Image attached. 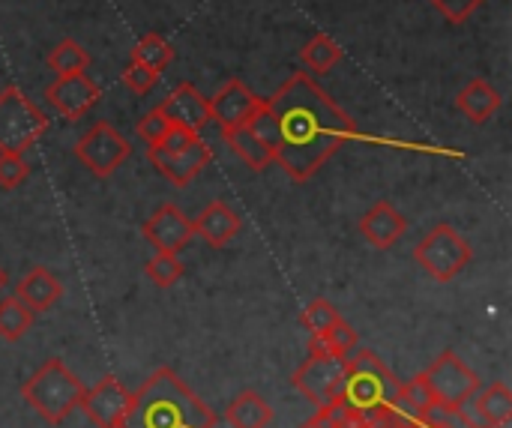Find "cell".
Segmentation results:
<instances>
[{
	"mask_svg": "<svg viewBox=\"0 0 512 428\" xmlns=\"http://www.w3.org/2000/svg\"><path fill=\"white\" fill-rule=\"evenodd\" d=\"M249 123L273 147V162L297 183L312 180L357 135L354 117L309 72H294L270 99H261Z\"/></svg>",
	"mask_w": 512,
	"mask_h": 428,
	"instance_id": "obj_1",
	"label": "cell"
},
{
	"mask_svg": "<svg viewBox=\"0 0 512 428\" xmlns=\"http://www.w3.org/2000/svg\"><path fill=\"white\" fill-rule=\"evenodd\" d=\"M120 428H216V417L174 369L162 366L129 396Z\"/></svg>",
	"mask_w": 512,
	"mask_h": 428,
	"instance_id": "obj_2",
	"label": "cell"
},
{
	"mask_svg": "<svg viewBox=\"0 0 512 428\" xmlns=\"http://www.w3.org/2000/svg\"><path fill=\"white\" fill-rule=\"evenodd\" d=\"M396 390H399V378L387 369V363L369 348H357L354 357H345V372L333 402L369 414L372 408L393 402Z\"/></svg>",
	"mask_w": 512,
	"mask_h": 428,
	"instance_id": "obj_3",
	"label": "cell"
},
{
	"mask_svg": "<svg viewBox=\"0 0 512 428\" xmlns=\"http://www.w3.org/2000/svg\"><path fill=\"white\" fill-rule=\"evenodd\" d=\"M84 384L69 372V366L57 357L45 360L33 378L21 387V399L48 423V426H60L78 405L84 396Z\"/></svg>",
	"mask_w": 512,
	"mask_h": 428,
	"instance_id": "obj_4",
	"label": "cell"
},
{
	"mask_svg": "<svg viewBox=\"0 0 512 428\" xmlns=\"http://www.w3.org/2000/svg\"><path fill=\"white\" fill-rule=\"evenodd\" d=\"M471 258H474L471 243L450 222H438L414 246V261L438 282H453L471 264Z\"/></svg>",
	"mask_w": 512,
	"mask_h": 428,
	"instance_id": "obj_5",
	"label": "cell"
},
{
	"mask_svg": "<svg viewBox=\"0 0 512 428\" xmlns=\"http://www.w3.org/2000/svg\"><path fill=\"white\" fill-rule=\"evenodd\" d=\"M48 114L18 87L0 90V150H30L48 132Z\"/></svg>",
	"mask_w": 512,
	"mask_h": 428,
	"instance_id": "obj_6",
	"label": "cell"
},
{
	"mask_svg": "<svg viewBox=\"0 0 512 428\" xmlns=\"http://www.w3.org/2000/svg\"><path fill=\"white\" fill-rule=\"evenodd\" d=\"M423 378L432 390V399L438 405H453V408H465L483 387L477 372L456 351H441L438 360L423 372Z\"/></svg>",
	"mask_w": 512,
	"mask_h": 428,
	"instance_id": "obj_7",
	"label": "cell"
},
{
	"mask_svg": "<svg viewBox=\"0 0 512 428\" xmlns=\"http://www.w3.org/2000/svg\"><path fill=\"white\" fill-rule=\"evenodd\" d=\"M75 159L93 174V177H111L132 153V144L105 120L93 123L72 147Z\"/></svg>",
	"mask_w": 512,
	"mask_h": 428,
	"instance_id": "obj_8",
	"label": "cell"
},
{
	"mask_svg": "<svg viewBox=\"0 0 512 428\" xmlns=\"http://www.w3.org/2000/svg\"><path fill=\"white\" fill-rule=\"evenodd\" d=\"M342 372H345V357H336V354H309V360L294 372L291 384L315 408H324V405H330L336 399Z\"/></svg>",
	"mask_w": 512,
	"mask_h": 428,
	"instance_id": "obj_9",
	"label": "cell"
},
{
	"mask_svg": "<svg viewBox=\"0 0 512 428\" xmlns=\"http://www.w3.org/2000/svg\"><path fill=\"white\" fill-rule=\"evenodd\" d=\"M144 240L156 249V252H165V255H180L192 240H195V231H192V219L177 207V204H159L144 228H141Z\"/></svg>",
	"mask_w": 512,
	"mask_h": 428,
	"instance_id": "obj_10",
	"label": "cell"
},
{
	"mask_svg": "<svg viewBox=\"0 0 512 428\" xmlns=\"http://www.w3.org/2000/svg\"><path fill=\"white\" fill-rule=\"evenodd\" d=\"M99 96L102 90L87 72L57 75V81L45 87V102L66 120H81L99 102Z\"/></svg>",
	"mask_w": 512,
	"mask_h": 428,
	"instance_id": "obj_11",
	"label": "cell"
},
{
	"mask_svg": "<svg viewBox=\"0 0 512 428\" xmlns=\"http://www.w3.org/2000/svg\"><path fill=\"white\" fill-rule=\"evenodd\" d=\"M129 396L132 393L114 375H105L90 390H84L78 408L87 414V420L96 428H120L126 408H129Z\"/></svg>",
	"mask_w": 512,
	"mask_h": 428,
	"instance_id": "obj_12",
	"label": "cell"
},
{
	"mask_svg": "<svg viewBox=\"0 0 512 428\" xmlns=\"http://www.w3.org/2000/svg\"><path fill=\"white\" fill-rule=\"evenodd\" d=\"M147 159L150 165L174 186H189L210 162H213V150L204 144V141H195L192 147L186 150H177V153H168L162 147H153L147 144Z\"/></svg>",
	"mask_w": 512,
	"mask_h": 428,
	"instance_id": "obj_13",
	"label": "cell"
},
{
	"mask_svg": "<svg viewBox=\"0 0 512 428\" xmlns=\"http://www.w3.org/2000/svg\"><path fill=\"white\" fill-rule=\"evenodd\" d=\"M207 102H210V120H216L219 132L243 126L261 111V96H255L240 78H228L225 87Z\"/></svg>",
	"mask_w": 512,
	"mask_h": 428,
	"instance_id": "obj_14",
	"label": "cell"
},
{
	"mask_svg": "<svg viewBox=\"0 0 512 428\" xmlns=\"http://www.w3.org/2000/svg\"><path fill=\"white\" fill-rule=\"evenodd\" d=\"M159 108L165 111V117L174 123V126H183L195 135H201V129L210 123V102L207 96H201V90L189 81L177 84V90H171Z\"/></svg>",
	"mask_w": 512,
	"mask_h": 428,
	"instance_id": "obj_15",
	"label": "cell"
},
{
	"mask_svg": "<svg viewBox=\"0 0 512 428\" xmlns=\"http://www.w3.org/2000/svg\"><path fill=\"white\" fill-rule=\"evenodd\" d=\"M405 231H408V219L390 201L372 204L360 219V237L375 249H393L405 237Z\"/></svg>",
	"mask_w": 512,
	"mask_h": 428,
	"instance_id": "obj_16",
	"label": "cell"
},
{
	"mask_svg": "<svg viewBox=\"0 0 512 428\" xmlns=\"http://www.w3.org/2000/svg\"><path fill=\"white\" fill-rule=\"evenodd\" d=\"M240 228H243L240 213H237L234 207H228L225 201H210V204L201 210V216L192 219L195 237H201V240H204L207 246H213V249L228 246V243L240 234Z\"/></svg>",
	"mask_w": 512,
	"mask_h": 428,
	"instance_id": "obj_17",
	"label": "cell"
},
{
	"mask_svg": "<svg viewBox=\"0 0 512 428\" xmlns=\"http://www.w3.org/2000/svg\"><path fill=\"white\" fill-rule=\"evenodd\" d=\"M15 297L36 315V312H48L60 297H63V282L48 270V267H33L21 276V282L15 285Z\"/></svg>",
	"mask_w": 512,
	"mask_h": 428,
	"instance_id": "obj_18",
	"label": "cell"
},
{
	"mask_svg": "<svg viewBox=\"0 0 512 428\" xmlns=\"http://www.w3.org/2000/svg\"><path fill=\"white\" fill-rule=\"evenodd\" d=\"M501 93L489 84V81H483V78H474V81H468L462 90H459V96H456V108L471 120V123H486L489 117H495L498 111H501Z\"/></svg>",
	"mask_w": 512,
	"mask_h": 428,
	"instance_id": "obj_19",
	"label": "cell"
},
{
	"mask_svg": "<svg viewBox=\"0 0 512 428\" xmlns=\"http://www.w3.org/2000/svg\"><path fill=\"white\" fill-rule=\"evenodd\" d=\"M222 138L231 144V150L252 168V171H267L273 165V147L255 132L252 123L234 126L228 132H222Z\"/></svg>",
	"mask_w": 512,
	"mask_h": 428,
	"instance_id": "obj_20",
	"label": "cell"
},
{
	"mask_svg": "<svg viewBox=\"0 0 512 428\" xmlns=\"http://www.w3.org/2000/svg\"><path fill=\"white\" fill-rule=\"evenodd\" d=\"M474 414L483 428H498L512 423V393L507 384H492L480 387L474 396Z\"/></svg>",
	"mask_w": 512,
	"mask_h": 428,
	"instance_id": "obj_21",
	"label": "cell"
},
{
	"mask_svg": "<svg viewBox=\"0 0 512 428\" xmlns=\"http://www.w3.org/2000/svg\"><path fill=\"white\" fill-rule=\"evenodd\" d=\"M225 420L234 428H267L273 423V408L255 393L243 390L225 411Z\"/></svg>",
	"mask_w": 512,
	"mask_h": 428,
	"instance_id": "obj_22",
	"label": "cell"
},
{
	"mask_svg": "<svg viewBox=\"0 0 512 428\" xmlns=\"http://www.w3.org/2000/svg\"><path fill=\"white\" fill-rule=\"evenodd\" d=\"M45 63H48V69H51L54 75H72V72H87L90 54H87V48H81V42H75V39L66 36V39H60V42L48 51Z\"/></svg>",
	"mask_w": 512,
	"mask_h": 428,
	"instance_id": "obj_23",
	"label": "cell"
},
{
	"mask_svg": "<svg viewBox=\"0 0 512 428\" xmlns=\"http://www.w3.org/2000/svg\"><path fill=\"white\" fill-rule=\"evenodd\" d=\"M33 327V312L12 294H0V339L3 342H18L27 330Z\"/></svg>",
	"mask_w": 512,
	"mask_h": 428,
	"instance_id": "obj_24",
	"label": "cell"
},
{
	"mask_svg": "<svg viewBox=\"0 0 512 428\" xmlns=\"http://www.w3.org/2000/svg\"><path fill=\"white\" fill-rule=\"evenodd\" d=\"M300 60L312 69V72H330L339 60H342V48H339V42L330 36V33H318V36H312L306 45H303V51H300Z\"/></svg>",
	"mask_w": 512,
	"mask_h": 428,
	"instance_id": "obj_25",
	"label": "cell"
},
{
	"mask_svg": "<svg viewBox=\"0 0 512 428\" xmlns=\"http://www.w3.org/2000/svg\"><path fill=\"white\" fill-rule=\"evenodd\" d=\"M132 60L150 66L153 72H162L174 60V45L162 33H144L132 48Z\"/></svg>",
	"mask_w": 512,
	"mask_h": 428,
	"instance_id": "obj_26",
	"label": "cell"
},
{
	"mask_svg": "<svg viewBox=\"0 0 512 428\" xmlns=\"http://www.w3.org/2000/svg\"><path fill=\"white\" fill-rule=\"evenodd\" d=\"M432 402H435V399H432V390H429V384H426L423 372H420L414 381L399 384V390H396V405H399L411 420H417V417H420Z\"/></svg>",
	"mask_w": 512,
	"mask_h": 428,
	"instance_id": "obj_27",
	"label": "cell"
},
{
	"mask_svg": "<svg viewBox=\"0 0 512 428\" xmlns=\"http://www.w3.org/2000/svg\"><path fill=\"white\" fill-rule=\"evenodd\" d=\"M417 423H423L426 428H483L477 420H471L462 408L438 405V402H432V405L417 417Z\"/></svg>",
	"mask_w": 512,
	"mask_h": 428,
	"instance_id": "obj_28",
	"label": "cell"
},
{
	"mask_svg": "<svg viewBox=\"0 0 512 428\" xmlns=\"http://www.w3.org/2000/svg\"><path fill=\"white\" fill-rule=\"evenodd\" d=\"M144 276L159 285V288H171L183 279V264L177 255H165V252H156L147 264H144Z\"/></svg>",
	"mask_w": 512,
	"mask_h": 428,
	"instance_id": "obj_29",
	"label": "cell"
},
{
	"mask_svg": "<svg viewBox=\"0 0 512 428\" xmlns=\"http://www.w3.org/2000/svg\"><path fill=\"white\" fill-rule=\"evenodd\" d=\"M312 336H315V333H312ZM318 336H321L324 348H327L330 354H336V357H348L351 351H357V342H360L357 330H354L345 318H339L327 333H318Z\"/></svg>",
	"mask_w": 512,
	"mask_h": 428,
	"instance_id": "obj_30",
	"label": "cell"
},
{
	"mask_svg": "<svg viewBox=\"0 0 512 428\" xmlns=\"http://www.w3.org/2000/svg\"><path fill=\"white\" fill-rule=\"evenodd\" d=\"M342 315L336 312V306L330 303V300H324V297H318V300H312L309 306H306V312H303V327L309 330V333H327L336 321H339Z\"/></svg>",
	"mask_w": 512,
	"mask_h": 428,
	"instance_id": "obj_31",
	"label": "cell"
},
{
	"mask_svg": "<svg viewBox=\"0 0 512 428\" xmlns=\"http://www.w3.org/2000/svg\"><path fill=\"white\" fill-rule=\"evenodd\" d=\"M30 165L24 159V153L18 150H0V186L3 189H15L27 180Z\"/></svg>",
	"mask_w": 512,
	"mask_h": 428,
	"instance_id": "obj_32",
	"label": "cell"
},
{
	"mask_svg": "<svg viewBox=\"0 0 512 428\" xmlns=\"http://www.w3.org/2000/svg\"><path fill=\"white\" fill-rule=\"evenodd\" d=\"M120 81L132 90V93H150L156 84H159V72H153L150 66H144V63H138V60H129L126 66H123V75H120Z\"/></svg>",
	"mask_w": 512,
	"mask_h": 428,
	"instance_id": "obj_33",
	"label": "cell"
},
{
	"mask_svg": "<svg viewBox=\"0 0 512 428\" xmlns=\"http://www.w3.org/2000/svg\"><path fill=\"white\" fill-rule=\"evenodd\" d=\"M171 126H174V123H171V120L165 117V111L156 105L153 111H147V114L138 120V135H141L147 144H159V141L168 135V129H171Z\"/></svg>",
	"mask_w": 512,
	"mask_h": 428,
	"instance_id": "obj_34",
	"label": "cell"
},
{
	"mask_svg": "<svg viewBox=\"0 0 512 428\" xmlns=\"http://www.w3.org/2000/svg\"><path fill=\"white\" fill-rule=\"evenodd\" d=\"M450 24H465L486 0H429Z\"/></svg>",
	"mask_w": 512,
	"mask_h": 428,
	"instance_id": "obj_35",
	"label": "cell"
},
{
	"mask_svg": "<svg viewBox=\"0 0 512 428\" xmlns=\"http://www.w3.org/2000/svg\"><path fill=\"white\" fill-rule=\"evenodd\" d=\"M195 141H201V135H195V132L183 129V126H171V129H168V135H165L159 144H153V147H162V150H168V153H177V150L192 147Z\"/></svg>",
	"mask_w": 512,
	"mask_h": 428,
	"instance_id": "obj_36",
	"label": "cell"
},
{
	"mask_svg": "<svg viewBox=\"0 0 512 428\" xmlns=\"http://www.w3.org/2000/svg\"><path fill=\"white\" fill-rule=\"evenodd\" d=\"M6 282H9V279H6V270L0 267V294H3V288H6Z\"/></svg>",
	"mask_w": 512,
	"mask_h": 428,
	"instance_id": "obj_37",
	"label": "cell"
},
{
	"mask_svg": "<svg viewBox=\"0 0 512 428\" xmlns=\"http://www.w3.org/2000/svg\"><path fill=\"white\" fill-rule=\"evenodd\" d=\"M408 428H426V426H423V423H417V420H414V423H411V426H408Z\"/></svg>",
	"mask_w": 512,
	"mask_h": 428,
	"instance_id": "obj_38",
	"label": "cell"
}]
</instances>
